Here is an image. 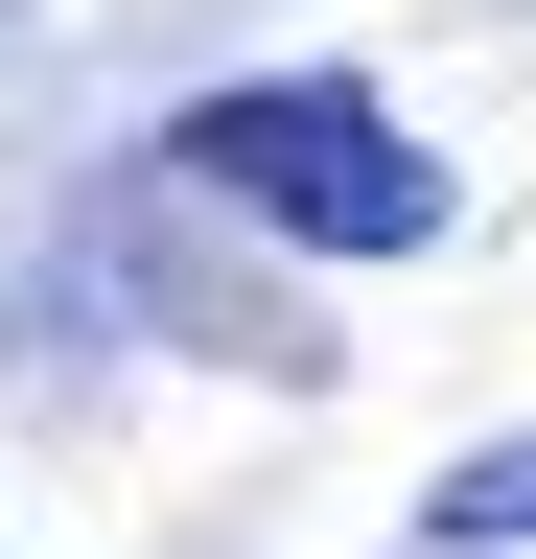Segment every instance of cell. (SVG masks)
<instances>
[{
  "label": "cell",
  "instance_id": "6da1fadb",
  "mask_svg": "<svg viewBox=\"0 0 536 559\" xmlns=\"http://www.w3.org/2000/svg\"><path fill=\"white\" fill-rule=\"evenodd\" d=\"M164 187L257 210L281 257H420L443 234V140L373 94V70H234V94L164 117Z\"/></svg>",
  "mask_w": 536,
  "mask_h": 559
},
{
  "label": "cell",
  "instance_id": "7a4b0ae2",
  "mask_svg": "<svg viewBox=\"0 0 536 559\" xmlns=\"http://www.w3.org/2000/svg\"><path fill=\"white\" fill-rule=\"evenodd\" d=\"M420 536H443V559H513V536H536V443H466V466L420 489Z\"/></svg>",
  "mask_w": 536,
  "mask_h": 559
}]
</instances>
